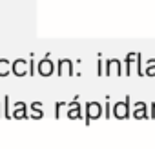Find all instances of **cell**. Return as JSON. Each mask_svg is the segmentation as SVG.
I'll return each mask as SVG.
<instances>
[{
  "mask_svg": "<svg viewBox=\"0 0 155 149\" xmlns=\"http://www.w3.org/2000/svg\"><path fill=\"white\" fill-rule=\"evenodd\" d=\"M104 65H106V69H104V74L106 77H120V74H124V71H122V62L119 60V58H108L106 62H104Z\"/></svg>",
  "mask_w": 155,
  "mask_h": 149,
  "instance_id": "3957f363",
  "label": "cell"
},
{
  "mask_svg": "<svg viewBox=\"0 0 155 149\" xmlns=\"http://www.w3.org/2000/svg\"><path fill=\"white\" fill-rule=\"evenodd\" d=\"M44 116V106L42 102H31L29 104V118H35V120H40Z\"/></svg>",
  "mask_w": 155,
  "mask_h": 149,
  "instance_id": "9c48e42d",
  "label": "cell"
},
{
  "mask_svg": "<svg viewBox=\"0 0 155 149\" xmlns=\"http://www.w3.org/2000/svg\"><path fill=\"white\" fill-rule=\"evenodd\" d=\"M37 73V64H35V58H33V55L29 56V77H33V74Z\"/></svg>",
  "mask_w": 155,
  "mask_h": 149,
  "instance_id": "5bb4252c",
  "label": "cell"
},
{
  "mask_svg": "<svg viewBox=\"0 0 155 149\" xmlns=\"http://www.w3.org/2000/svg\"><path fill=\"white\" fill-rule=\"evenodd\" d=\"M55 71L58 77H73V60L69 58H60L55 64Z\"/></svg>",
  "mask_w": 155,
  "mask_h": 149,
  "instance_id": "5b68a950",
  "label": "cell"
},
{
  "mask_svg": "<svg viewBox=\"0 0 155 149\" xmlns=\"http://www.w3.org/2000/svg\"><path fill=\"white\" fill-rule=\"evenodd\" d=\"M0 116H4V109H2V102H0Z\"/></svg>",
  "mask_w": 155,
  "mask_h": 149,
  "instance_id": "ac0fdd59",
  "label": "cell"
},
{
  "mask_svg": "<svg viewBox=\"0 0 155 149\" xmlns=\"http://www.w3.org/2000/svg\"><path fill=\"white\" fill-rule=\"evenodd\" d=\"M68 118H71V120L82 118V106L79 104V98H75L73 102H68Z\"/></svg>",
  "mask_w": 155,
  "mask_h": 149,
  "instance_id": "ba28073f",
  "label": "cell"
},
{
  "mask_svg": "<svg viewBox=\"0 0 155 149\" xmlns=\"http://www.w3.org/2000/svg\"><path fill=\"white\" fill-rule=\"evenodd\" d=\"M66 106H68V102H57L55 104V118H60V109Z\"/></svg>",
  "mask_w": 155,
  "mask_h": 149,
  "instance_id": "4fadbf2b",
  "label": "cell"
},
{
  "mask_svg": "<svg viewBox=\"0 0 155 149\" xmlns=\"http://www.w3.org/2000/svg\"><path fill=\"white\" fill-rule=\"evenodd\" d=\"M84 111H86V115H84V124H86V125H90V124H91V120H97V118H101V116H102L104 107H102V104H101V102H97V100H90V102H86Z\"/></svg>",
  "mask_w": 155,
  "mask_h": 149,
  "instance_id": "6da1fadb",
  "label": "cell"
},
{
  "mask_svg": "<svg viewBox=\"0 0 155 149\" xmlns=\"http://www.w3.org/2000/svg\"><path fill=\"white\" fill-rule=\"evenodd\" d=\"M11 73V62L8 58H0V77H8Z\"/></svg>",
  "mask_w": 155,
  "mask_h": 149,
  "instance_id": "30bf717a",
  "label": "cell"
},
{
  "mask_svg": "<svg viewBox=\"0 0 155 149\" xmlns=\"http://www.w3.org/2000/svg\"><path fill=\"white\" fill-rule=\"evenodd\" d=\"M133 116H135V118L146 116V104H144V102H137V104H135V107H133Z\"/></svg>",
  "mask_w": 155,
  "mask_h": 149,
  "instance_id": "7c38bea8",
  "label": "cell"
},
{
  "mask_svg": "<svg viewBox=\"0 0 155 149\" xmlns=\"http://www.w3.org/2000/svg\"><path fill=\"white\" fill-rule=\"evenodd\" d=\"M102 65H104V62H102V56L99 55V60H97V74H99V77H102V73H104Z\"/></svg>",
  "mask_w": 155,
  "mask_h": 149,
  "instance_id": "9a60e30c",
  "label": "cell"
},
{
  "mask_svg": "<svg viewBox=\"0 0 155 149\" xmlns=\"http://www.w3.org/2000/svg\"><path fill=\"white\" fill-rule=\"evenodd\" d=\"M37 73L40 74V77H51V74L55 73V62L49 58V55H46L38 64H37Z\"/></svg>",
  "mask_w": 155,
  "mask_h": 149,
  "instance_id": "277c9868",
  "label": "cell"
},
{
  "mask_svg": "<svg viewBox=\"0 0 155 149\" xmlns=\"http://www.w3.org/2000/svg\"><path fill=\"white\" fill-rule=\"evenodd\" d=\"M2 109H4V118H11V109H13V106H11L9 95H6V97L2 98Z\"/></svg>",
  "mask_w": 155,
  "mask_h": 149,
  "instance_id": "8fae6325",
  "label": "cell"
},
{
  "mask_svg": "<svg viewBox=\"0 0 155 149\" xmlns=\"http://www.w3.org/2000/svg\"><path fill=\"white\" fill-rule=\"evenodd\" d=\"M11 73L15 77H26V74H29V62L26 58H17L15 62H11Z\"/></svg>",
  "mask_w": 155,
  "mask_h": 149,
  "instance_id": "8992f818",
  "label": "cell"
},
{
  "mask_svg": "<svg viewBox=\"0 0 155 149\" xmlns=\"http://www.w3.org/2000/svg\"><path fill=\"white\" fill-rule=\"evenodd\" d=\"M28 104L26 102H22V100H18V102H15V106H13V109H11V118H15V120H24V118H29V111H28Z\"/></svg>",
  "mask_w": 155,
  "mask_h": 149,
  "instance_id": "52a82bcc",
  "label": "cell"
},
{
  "mask_svg": "<svg viewBox=\"0 0 155 149\" xmlns=\"http://www.w3.org/2000/svg\"><path fill=\"white\" fill-rule=\"evenodd\" d=\"M111 116H115L117 120H124L130 116V97H126L120 102H115L111 106Z\"/></svg>",
  "mask_w": 155,
  "mask_h": 149,
  "instance_id": "7a4b0ae2",
  "label": "cell"
},
{
  "mask_svg": "<svg viewBox=\"0 0 155 149\" xmlns=\"http://www.w3.org/2000/svg\"><path fill=\"white\" fill-rule=\"evenodd\" d=\"M102 115H104V118H111V104H110V102H106Z\"/></svg>",
  "mask_w": 155,
  "mask_h": 149,
  "instance_id": "2e32d148",
  "label": "cell"
},
{
  "mask_svg": "<svg viewBox=\"0 0 155 149\" xmlns=\"http://www.w3.org/2000/svg\"><path fill=\"white\" fill-rule=\"evenodd\" d=\"M148 64H150V67H148L146 73H148V74H153V73H155V60H150Z\"/></svg>",
  "mask_w": 155,
  "mask_h": 149,
  "instance_id": "e0dca14e",
  "label": "cell"
}]
</instances>
